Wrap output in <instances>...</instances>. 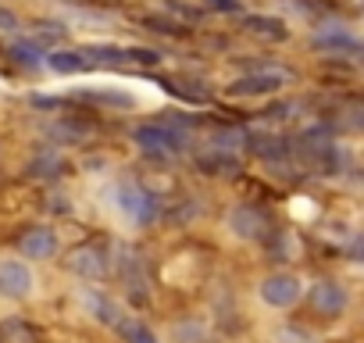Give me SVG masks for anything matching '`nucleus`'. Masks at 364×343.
Wrapping results in <instances>:
<instances>
[{"mask_svg":"<svg viewBox=\"0 0 364 343\" xmlns=\"http://www.w3.org/2000/svg\"><path fill=\"white\" fill-rule=\"evenodd\" d=\"M18 250L26 254V258H33V261H43V258H54V250H58V236H54V229H29L22 240H18Z\"/></svg>","mask_w":364,"mask_h":343,"instance_id":"7","label":"nucleus"},{"mask_svg":"<svg viewBox=\"0 0 364 343\" xmlns=\"http://www.w3.org/2000/svg\"><path fill=\"white\" fill-rule=\"evenodd\" d=\"M0 293L11 300H26L33 293V272L26 261H0Z\"/></svg>","mask_w":364,"mask_h":343,"instance_id":"3","label":"nucleus"},{"mask_svg":"<svg viewBox=\"0 0 364 343\" xmlns=\"http://www.w3.org/2000/svg\"><path fill=\"white\" fill-rule=\"evenodd\" d=\"M229 222H232V229H236L240 236H247V240L268 233V218H264V211H257V208H236Z\"/></svg>","mask_w":364,"mask_h":343,"instance_id":"10","label":"nucleus"},{"mask_svg":"<svg viewBox=\"0 0 364 343\" xmlns=\"http://www.w3.org/2000/svg\"><path fill=\"white\" fill-rule=\"evenodd\" d=\"M0 26H4V29H18V19H15L11 11H4V8H0Z\"/></svg>","mask_w":364,"mask_h":343,"instance_id":"21","label":"nucleus"},{"mask_svg":"<svg viewBox=\"0 0 364 343\" xmlns=\"http://www.w3.org/2000/svg\"><path fill=\"white\" fill-rule=\"evenodd\" d=\"M118 332H122L125 343H157L150 325H143L139 318H118Z\"/></svg>","mask_w":364,"mask_h":343,"instance_id":"14","label":"nucleus"},{"mask_svg":"<svg viewBox=\"0 0 364 343\" xmlns=\"http://www.w3.org/2000/svg\"><path fill=\"white\" fill-rule=\"evenodd\" d=\"M200 164L211 172V176H222V172H236V161H232V157H225V150H222V147H218V154L200 157Z\"/></svg>","mask_w":364,"mask_h":343,"instance_id":"17","label":"nucleus"},{"mask_svg":"<svg viewBox=\"0 0 364 343\" xmlns=\"http://www.w3.org/2000/svg\"><path fill=\"white\" fill-rule=\"evenodd\" d=\"M243 29L254 33V36H261V40H286V22L268 19V15H250V19H243Z\"/></svg>","mask_w":364,"mask_h":343,"instance_id":"11","label":"nucleus"},{"mask_svg":"<svg viewBox=\"0 0 364 343\" xmlns=\"http://www.w3.org/2000/svg\"><path fill=\"white\" fill-rule=\"evenodd\" d=\"M118 197H122V201H118L122 211H125L132 222H139V226L154 222V215H157V201H154L146 190H139V186H122Z\"/></svg>","mask_w":364,"mask_h":343,"instance_id":"4","label":"nucleus"},{"mask_svg":"<svg viewBox=\"0 0 364 343\" xmlns=\"http://www.w3.org/2000/svg\"><path fill=\"white\" fill-rule=\"evenodd\" d=\"M282 79H286V75H279V72L247 75V79H240V83L232 86V93H236V97H264V93H275V90L282 86Z\"/></svg>","mask_w":364,"mask_h":343,"instance_id":"8","label":"nucleus"},{"mask_svg":"<svg viewBox=\"0 0 364 343\" xmlns=\"http://www.w3.org/2000/svg\"><path fill=\"white\" fill-rule=\"evenodd\" d=\"M250 150L257 154V157H268V161H275V157H286V139H279V136H250Z\"/></svg>","mask_w":364,"mask_h":343,"instance_id":"15","label":"nucleus"},{"mask_svg":"<svg viewBox=\"0 0 364 343\" xmlns=\"http://www.w3.org/2000/svg\"><path fill=\"white\" fill-rule=\"evenodd\" d=\"M311 307L318 311V315H325V318H336V315H343V307H346V293H343V286L339 283H318L314 290H311Z\"/></svg>","mask_w":364,"mask_h":343,"instance_id":"6","label":"nucleus"},{"mask_svg":"<svg viewBox=\"0 0 364 343\" xmlns=\"http://www.w3.org/2000/svg\"><path fill=\"white\" fill-rule=\"evenodd\" d=\"M300 157L311 164V168H318V172H332L336 168V150H332V143H325V139H300Z\"/></svg>","mask_w":364,"mask_h":343,"instance_id":"9","label":"nucleus"},{"mask_svg":"<svg viewBox=\"0 0 364 343\" xmlns=\"http://www.w3.org/2000/svg\"><path fill=\"white\" fill-rule=\"evenodd\" d=\"M261 300L272 304V307H289L300 300V279L289 275V272H275L261 283Z\"/></svg>","mask_w":364,"mask_h":343,"instance_id":"2","label":"nucleus"},{"mask_svg":"<svg viewBox=\"0 0 364 343\" xmlns=\"http://www.w3.org/2000/svg\"><path fill=\"white\" fill-rule=\"evenodd\" d=\"M8 54H11L15 61L29 65V68H33V65H40V58H43V54H40L33 43H11V47H8Z\"/></svg>","mask_w":364,"mask_h":343,"instance_id":"18","label":"nucleus"},{"mask_svg":"<svg viewBox=\"0 0 364 343\" xmlns=\"http://www.w3.org/2000/svg\"><path fill=\"white\" fill-rule=\"evenodd\" d=\"M125 58H132V61H139V65H157V61H161V54L150 51V47H125Z\"/></svg>","mask_w":364,"mask_h":343,"instance_id":"19","label":"nucleus"},{"mask_svg":"<svg viewBox=\"0 0 364 343\" xmlns=\"http://www.w3.org/2000/svg\"><path fill=\"white\" fill-rule=\"evenodd\" d=\"M47 65H50L54 72H61V75H75V72L90 68V61L82 58V51H79V54H75V51H50V54H47Z\"/></svg>","mask_w":364,"mask_h":343,"instance_id":"12","label":"nucleus"},{"mask_svg":"<svg viewBox=\"0 0 364 343\" xmlns=\"http://www.w3.org/2000/svg\"><path fill=\"white\" fill-rule=\"evenodd\" d=\"M208 8H211V11H236L240 0H208Z\"/></svg>","mask_w":364,"mask_h":343,"instance_id":"20","label":"nucleus"},{"mask_svg":"<svg viewBox=\"0 0 364 343\" xmlns=\"http://www.w3.org/2000/svg\"><path fill=\"white\" fill-rule=\"evenodd\" d=\"M132 139L150 150V154H175L182 150V143H186V136H182L178 129L164 125V122H146V125H136L132 129Z\"/></svg>","mask_w":364,"mask_h":343,"instance_id":"1","label":"nucleus"},{"mask_svg":"<svg viewBox=\"0 0 364 343\" xmlns=\"http://www.w3.org/2000/svg\"><path fill=\"white\" fill-rule=\"evenodd\" d=\"M72 272H79L82 279H100L107 272V250L100 243H86L72 254Z\"/></svg>","mask_w":364,"mask_h":343,"instance_id":"5","label":"nucleus"},{"mask_svg":"<svg viewBox=\"0 0 364 343\" xmlns=\"http://www.w3.org/2000/svg\"><path fill=\"white\" fill-rule=\"evenodd\" d=\"M139 26H146L150 33H161V36H186V26L175 22V19H157V15H139L136 19Z\"/></svg>","mask_w":364,"mask_h":343,"instance_id":"16","label":"nucleus"},{"mask_svg":"<svg viewBox=\"0 0 364 343\" xmlns=\"http://www.w3.org/2000/svg\"><path fill=\"white\" fill-rule=\"evenodd\" d=\"M314 47L318 51H336V54H353V51H360V40H353L346 33H321V36H314Z\"/></svg>","mask_w":364,"mask_h":343,"instance_id":"13","label":"nucleus"}]
</instances>
